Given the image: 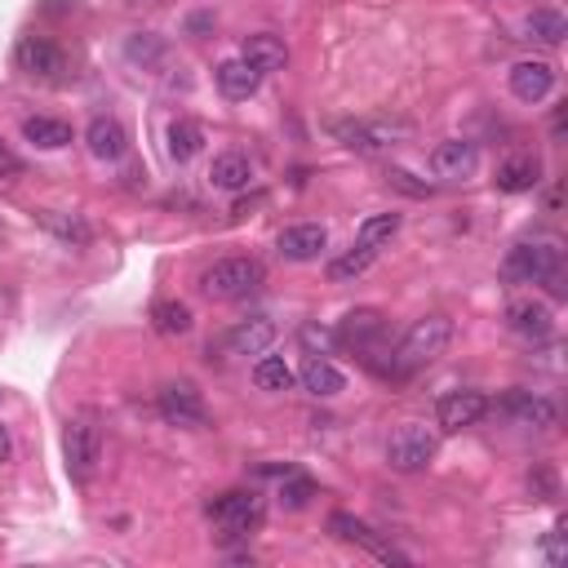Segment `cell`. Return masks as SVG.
I'll return each mask as SVG.
<instances>
[{
    "instance_id": "obj_1",
    "label": "cell",
    "mask_w": 568,
    "mask_h": 568,
    "mask_svg": "<svg viewBox=\"0 0 568 568\" xmlns=\"http://www.w3.org/2000/svg\"><path fill=\"white\" fill-rule=\"evenodd\" d=\"M448 337H453V320H448V315L430 311V315L413 320L408 333H404L399 346H395V373H417V368L435 364V359L448 351Z\"/></svg>"
},
{
    "instance_id": "obj_2",
    "label": "cell",
    "mask_w": 568,
    "mask_h": 568,
    "mask_svg": "<svg viewBox=\"0 0 568 568\" xmlns=\"http://www.w3.org/2000/svg\"><path fill=\"white\" fill-rule=\"evenodd\" d=\"M262 280H266L262 262H253V257H222V262H213V266L200 275V288H204L209 297H217V302H235V297L257 293Z\"/></svg>"
},
{
    "instance_id": "obj_3",
    "label": "cell",
    "mask_w": 568,
    "mask_h": 568,
    "mask_svg": "<svg viewBox=\"0 0 568 568\" xmlns=\"http://www.w3.org/2000/svg\"><path fill=\"white\" fill-rule=\"evenodd\" d=\"M564 253L555 240H532V244H515L501 262V275L515 284H546L550 275H559Z\"/></svg>"
},
{
    "instance_id": "obj_4",
    "label": "cell",
    "mask_w": 568,
    "mask_h": 568,
    "mask_svg": "<svg viewBox=\"0 0 568 568\" xmlns=\"http://www.w3.org/2000/svg\"><path fill=\"white\" fill-rule=\"evenodd\" d=\"M430 457H435V435H430V426L404 422V426L390 430V439H386V462H390L395 470H404V475L426 470Z\"/></svg>"
},
{
    "instance_id": "obj_5",
    "label": "cell",
    "mask_w": 568,
    "mask_h": 568,
    "mask_svg": "<svg viewBox=\"0 0 568 568\" xmlns=\"http://www.w3.org/2000/svg\"><path fill=\"white\" fill-rule=\"evenodd\" d=\"M155 404H160V417L169 426H182V430H204L209 426V408H204V399L191 382H169Z\"/></svg>"
},
{
    "instance_id": "obj_6",
    "label": "cell",
    "mask_w": 568,
    "mask_h": 568,
    "mask_svg": "<svg viewBox=\"0 0 568 568\" xmlns=\"http://www.w3.org/2000/svg\"><path fill=\"white\" fill-rule=\"evenodd\" d=\"M62 453H67V466L75 479H89L102 462V430L93 422H71L67 435H62Z\"/></svg>"
},
{
    "instance_id": "obj_7",
    "label": "cell",
    "mask_w": 568,
    "mask_h": 568,
    "mask_svg": "<svg viewBox=\"0 0 568 568\" xmlns=\"http://www.w3.org/2000/svg\"><path fill=\"white\" fill-rule=\"evenodd\" d=\"M13 62H18L27 75H40V80H58V75L67 71V53H62L53 40H44V36H22V40L13 44Z\"/></svg>"
},
{
    "instance_id": "obj_8",
    "label": "cell",
    "mask_w": 568,
    "mask_h": 568,
    "mask_svg": "<svg viewBox=\"0 0 568 568\" xmlns=\"http://www.w3.org/2000/svg\"><path fill=\"white\" fill-rule=\"evenodd\" d=\"M328 528L342 537V541H351V546H364L368 555H377L382 564H408V555L404 550H395L390 541H382L364 519H355V515H346V510H337V515H328Z\"/></svg>"
},
{
    "instance_id": "obj_9",
    "label": "cell",
    "mask_w": 568,
    "mask_h": 568,
    "mask_svg": "<svg viewBox=\"0 0 568 568\" xmlns=\"http://www.w3.org/2000/svg\"><path fill=\"white\" fill-rule=\"evenodd\" d=\"M209 515H213L222 528H231V532H244V528H253V524L262 519V497H257V493H244V488H235V493H222V497H213V501H209Z\"/></svg>"
},
{
    "instance_id": "obj_10",
    "label": "cell",
    "mask_w": 568,
    "mask_h": 568,
    "mask_svg": "<svg viewBox=\"0 0 568 568\" xmlns=\"http://www.w3.org/2000/svg\"><path fill=\"white\" fill-rule=\"evenodd\" d=\"M484 413H488V395H479V390H448V395L435 404V422H439L444 430H466V426H475Z\"/></svg>"
},
{
    "instance_id": "obj_11",
    "label": "cell",
    "mask_w": 568,
    "mask_h": 568,
    "mask_svg": "<svg viewBox=\"0 0 568 568\" xmlns=\"http://www.w3.org/2000/svg\"><path fill=\"white\" fill-rule=\"evenodd\" d=\"M475 164H479V146L466 142V138H448V142H439V146L430 151V173H435V178H448V182L470 178Z\"/></svg>"
},
{
    "instance_id": "obj_12",
    "label": "cell",
    "mask_w": 568,
    "mask_h": 568,
    "mask_svg": "<svg viewBox=\"0 0 568 568\" xmlns=\"http://www.w3.org/2000/svg\"><path fill=\"white\" fill-rule=\"evenodd\" d=\"M324 244H328V231H324L320 222H293V226H284L280 240H275L280 257H288V262H311V257L324 253Z\"/></svg>"
},
{
    "instance_id": "obj_13",
    "label": "cell",
    "mask_w": 568,
    "mask_h": 568,
    "mask_svg": "<svg viewBox=\"0 0 568 568\" xmlns=\"http://www.w3.org/2000/svg\"><path fill=\"white\" fill-rule=\"evenodd\" d=\"M550 89H555V67L546 58H528L510 67V93L519 102H541Z\"/></svg>"
},
{
    "instance_id": "obj_14",
    "label": "cell",
    "mask_w": 568,
    "mask_h": 568,
    "mask_svg": "<svg viewBox=\"0 0 568 568\" xmlns=\"http://www.w3.org/2000/svg\"><path fill=\"white\" fill-rule=\"evenodd\" d=\"M501 408H506L519 426H532V430H550V426L559 422V408H555L550 399L532 395V390H510V395L501 399Z\"/></svg>"
},
{
    "instance_id": "obj_15",
    "label": "cell",
    "mask_w": 568,
    "mask_h": 568,
    "mask_svg": "<svg viewBox=\"0 0 568 568\" xmlns=\"http://www.w3.org/2000/svg\"><path fill=\"white\" fill-rule=\"evenodd\" d=\"M240 58H244L248 67H257L262 75H266V71H284V67H288V44H284V36L257 31V36H244Z\"/></svg>"
},
{
    "instance_id": "obj_16",
    "label": "cell",
    "mask_w": 568,
    "mask_h": 568,
    "mask_svg": "<svg viewBox=\"0 0 568 568\" xmlns=\"http://www.w3.org/2000/svg\"><path fill=\"white\" fill-rule=\"evenodd\" d=\"M84 142H89V151L98 160H120L129 151V133H124V124L115 115H93L89 129H84Z\"/></svg>"
},
{
    "instance_id": "obj_17",
    "label": "cell",
    "mask_w": 568,
    "mask_h": 568,
    "mask_svg": "<svg viewBox=\"0 0 568 568\" xmlns=\"http://www.w3.org/2000/svg\"><path fill=\"white\" fill-rule=\"evenodd\" d=\"M497 191H510V195H519V191H532L537 182H541V160L537 155H528V151H515V155H506L501 164H497Z\"/></svg>"
},
{
    "instance_id": "obj_18",
    "label": "cell",
    "mask_w": 568,
    "mask_h": 568,
    "mask_svg": "<svg viewBox=\"0 0 568 568\" xmlns=\"http://www.w3.org/2000/svg\"><path fill=\"white\" fill-rule=\"evenodd\" d=\"M36 222H40L53 240H62L67 248H84V244L93 240V226H89L80 213H67V209H36Z\"/></svg>"
},
{
    "instance_id": "obj_19",
    "label": "cell",
    "mask_w": 568,
    "mask_h": 568,
    "mask_svg": "<svg viewBox=\"0 0 568 568\" xmlns=\"http://www.w3.org/2000/svg\"><path fill=\"white\" fill-rule=\"evenodd\" d=\"M506 324L519 333V337H550V328H555V320H550V306L546 302H532V297H519V302H510L506 306Z\"/></svg>"
},
{
    "instance_id": "obj_20",
    "label": "cell",
    "mask_w": 568,
    "mask_h": 568,
    "mask_svg": "<svg viewBox=\"0 0 568 568\" xmlns=\"http://www.w3.org/2000/svg\"><path fill=\"white\" fill-rule=\"evenodd\" d=\"M271 342H275V324H271L266 315L240 320V324L226 333V351H231V355H262Z\"/></svg>"
},
{
    "instance_id": "obj_21",
    "label": "cell",
    "mask_w": 568,
    "mask_h": 568,
    "mask_svg": "<svg viewBox=\"0 0 568 568\" xmlns=\"http://www.w3.org/2000/svg\"><path fill=\"white\" fill-rule=\"evenodd\" d=\"M213 80H217V89L226 93V98H253L257 93V80H262V71L257 67H248L244 58H226V62H217V71H213Z\"/></svg>"
},
{
    "instance_id": "obj_22",
    "label": "cell",
    "mask_w": 568,
    "mask_h": 568,
    "mask_svg": "<svg viewBox=\"0 0 568 568\" xmlns=\"http://www.w3.org/2000/svg\"><path fill=\"white\" fill-rule=\"evenodd\" d=\"M382 333H386V320H382V311H377V306L346 311V315H342V324H337V337H342V342H351V346H368V342H377Z\"/></svg>"
},
{
    "instance_id": "obj_23",
    "label": "cell",
    "mask_w": 568,
    "mask_h": 568,
    "mask_svg": "<svg viewBox=\"0 0 568 568\" xmlns=\"http://www.w3.org/2000/svg\"><path fill=\"white\" fill-rule=\"evenodd\" d=\"M248 178H253V164H248L244 151H222L209 164V182L217 191H240V186H248Z\"/></svg>"
},
{
    "instance_id": "obj_24",
    "label": "cell",
    "mask_w": 568,
    "mask_h": 568,
    "mask_svg": "<svg viewBox=\"0 0 568 568\" xmlns=\"http://www.w3.org/2000/svg\"><path fill=\"white\" fill-rule=\"evenodd\" d=\"M164 142H169V160L186 164V160H195V155H200V146H204V129H200V120H191V115H178V120L169 124Z\"/></svg>"
},
{
    "instance_id": "obj_25",
    "label": "cell",
    "mask_w": 568,
    "mask_h": 568,
    "mask_svg": "<svg viewBox=\"0 0 568 568\" xmlns=\"http://www.w3.org/2000/svg\"><path fill=\"white\" fill-rule=\"evenodd\" d=\"M302 386L311 390V395H320V399H333L337 390H346V377H342V368L337 364H328V359H320V355H311L306 364H302Z\"/></svg>"
},
{
    "instance_id": "obj_26",
    "label": "cell",
    "mask_w": 568,
    "mask_h": 568,
    "mask_svg": "<svg viewBox=\"0 0 568 568\" xmlns=\"http://www.w3.org/2000/svg\"><path fill=\"white\" fill-rule=\"evenodd\" d=\"M22 138L36 142V146H44V151H58V146L71 142V124L67 120H53V115H27L22 120Z\"/></svg>"
},
{
    "instance_id": "obj_27",
    "label": "cell",
    "mask_w": 568,
    "mask_h": 568,
    "mask_svg": "<svg viewBox=\"0 0 568 568\" xmlns=\"http://www.w3.org/2000/svg\"><path fill=\"white\" fill-rule=\"evenodd\" d=\"M328 129H333V138H342V146H351V151H359V155H377L382 142H386L382 129H373V124H355V120H333Z\"/></svg>"
},
{
    "instance_id": "obj_28",
    "label": "cell",
    "mask_w": 568,
    "mask_h": 568,
    "mask_svg": "<svg viewBox=\"0 0 568 568\" xmlns=\"http://www.w3.org/2000/svg\"><path fill=\"white\" fill-rule=\"evenodd\" d=\"M373 257H377V248H373V244H359V240H355V244H351V248H346L342 257H333V262H328V280H333V284H346V280L364 275V271L373 266Z\"/></svg>"
},
{
    "instance_id": "obj_29",
    "label": "cell",
    "mask_w": 568,
    "mask_h": 568,
    "mask_svg": "<svg viewBox=\"0 0 568 568\" xmlns=\"http://www.w3.org/2000/svg\"><path fill=\"white\" fill-rule=\"evenodd\" d=\"M524 27H528V36L541 40V44H559V40L568 36V18H564L559 9H532V13L524 18Z\"/></svg>"
},
{
    "instance_id": "obj_30",
    "label": "cell",
    "mask_w": 568,
    "mask_h": 568,
    "mask_svg": "<svg viewBox=\"0 0 568 568\" xmlns=\"http://www.w3.org/2000/svg\"><path fill=\"white\" fill-rule=\"evenodd\" d=\"M151 320H155V328L164 333V337H182V333H191V306L186 302H155L151 306Z\"/></svg>"
},
{
    "instance_id": "obj_31",
    "label": "cell",
    "mask_w": 568,
    "mask_h": 568,
    "mask_svg": "<svg viewBox=\"0 0 568 568\" xmlns=\"http://www.w3.org/2000/svg\"><path fill=\"white\" fill-rule=\"evenodd\" d=\"M253 382H257V390H288L293 386V368L280 355H262L253 364Z\"/></svg>"
},
{
    "instance_id": "obj_32",
    "label": "cell",
    "mask_w": 568,
    "mask_h": 568,
    "mask_svg": "<svg viewBox=\"0 0 568 568\" xmlns=\"http://www.w3.org/2000/svg\"><path fill=\"white\" fill-rule=\"evenodd\" d=\"M124 58H129V62H142V67H151V62H160V58H164V40H160L155 31H133V36L124 40Z\"/></svg>"
},
{
    "instance_id": "obj_33",
    "label": "cell",
    "mask_w": 568,
    "mask_h": 568,
    "mask_svg": "<svg viewBox=\"0 0 568 568\" xmlns=\"http://www.w3.org/2000/svg\"><path fill=\"white\" fill-rule=\"evenodd\" d=\"M395 231H399V213H373V217H364V222H359L355 240L377 248V244H382V240H390Z\"/></svg>"
},
{
    "instance_id": "obj_34",
    "label": "cell",
    "mask_w": 568,
    "mask_h": 568,
    "mask_svg": "<svg viewBox=\"0 0 568 568\" xmlns=\"http://www.w3.org/2000/svg\"><path fill=\"white\" fill-rule=\"evenodd\" d=\"M311 497H315V484H311L306 475H284V484H280V501H284L288 510H302Z\"/></svg>"
},
{
    "instance_id": "obj_35",
    "label": "cell",
    "mask_w": 568,
    "mask_h": 568,
    "mask_svg": "<svg viewBox=\"0 0 568 568\" xmlns=\"http://www.w3.org/2000/svg\"><path fill=\"white\" fill-rule=\"evenodd\" d=\"M386 182H390V186H399V191H404V195H413V200H426V195L435 191L430 182H422V178H413L408 169H386Z\"/></svg>"
},
{
    "instance_id": "obj_36",
    "label": "cell",
    "mask_w": 568,
    "mask_h": 568,
    "mask_svg": "<svg viewBox=\"0 0 568 568\" xmlns=\"http://www.w3.org/2000/svg\"><path fill=\"white\" fill-rule=\"evenodd\" d=\"M528 488L537 493V501H550L555 497V475L550 470H537V475H528Z\"/></svg>"
},
{
    "instance_id": "obj_37",
    "label": "cell",
    "mask_w": 568,
    "mask_h": 568,
    "mask_svg": "<svg viewBox=\"0 0 568 568\" xmlns=\"http://www.w3.org/2000/svg\"><path fill=\"white\" fill-rule=\"evenodd\" d=\"M0 178H22V160L0 142Z\"/></svg>"
},
{
    "instance_id": "obj_38",
    "label": "cell",
    "mask_w": 568,
    "mask_h": 568,
    "mask_svg": "<svg viewBox=\"0 0 568 568\" xmlns=\"http://www.w3.org/2000/svg\"><path fill=\"white\" fill-rule=\"evenodd\" d=\"M9 448H13V444H9V430L0 426V462H9Z\"/></svg>"
},
{
    "instance_id": "obj_39",
    "label": "cell",
    "mask_w": 568,
    "mask_h": 568,
    "mask_svg": "<svg viewBox=\"0 0 568 568\" xmlns=\"http://www.w3.org/2000/svg\"><path fill=\"white\" fill-rule=\"evenodd\" d=\"M133 4H151V0H133Z\"/></svg>"
},
{
    "instance_id": "obj_40",
    "label": "cell",
    "mask_w": 568,
    "mask_h": 568,
    "mask_svg": "<svg viewBox=\"0 0 568 568\" xmlns=\"http://www.w3.org/2000/svg\"><path fill=\"white\" fill-rule=\"evenodd\" d=\"M0 235H4V222H0Z\"/></svg>"
}]
</instances>
